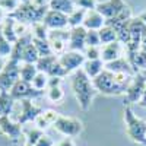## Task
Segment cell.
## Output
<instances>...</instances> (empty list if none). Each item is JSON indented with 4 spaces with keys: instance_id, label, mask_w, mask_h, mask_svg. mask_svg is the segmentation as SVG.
I'll return each mask as SVG.
<instances>
[{
    "instance_id": "cell-4",
    "label": "cell",
    "mask_w": 146,
    "mask_h": 146,
    "mask_svg": "<svg viewBox=\"0 0 146 146\" xmlns=\"http://www.w3.org/2000/svg\"><path fill=\"white\" fill-rule=\"evenodd\" d=\"M94 86L96 89V92H100L102 95H108V96H117V95H123L126 94L129 86H123L114 80V75L108 70H102L95 79H92Z\"/></svg>"
},
{
    "instance_id": "cell-53",
    "label": "cell",
    "mask_w": 146,
    "mask_h": 146,
    "mask_svg": "<svg viewBox=\"0 0 146 146\" xmlns=\"http://www.w3.org/2000/svg\"><path fill=\"white\" fill-rule=\"evenodd\" d=\"M25 146H28V145H25Z\"/></svg>"
},
{
    "instance_id": "cell-14",
    "label": "cell",
    "mask_w": 146,
    "mask_h": 146,
    "mask_svg": "<svg viewBox=\"0 0 146 146\" xmlns=\"http://www.w3.org/2000/svg\"><path fill=\"white\" fill-rule=\"evenodd\" d=\"M42 23L50 29H69V18L66 13H62V12H57V10H51L48 9V12L45 13Z\"/></svg>"
},
{
    "instance_id": "cell-51",
    "label": "cell",
    "mask_w": 146,
    "mask_h": 146,
    "mask_svg": "<svg viewBox=\"0 0 146 146\" xmlns=\"http://www.w3.org/2000/svg\"><path fill=\"white\" fill-rule=\"evenodd\" d=\"M27 2H29V0H21V3H27Z\"/></svg>"
},
{
    "instance_id": "cell-47",
    "label": "cell",
    "mask_w": 146,
    "mask_h": 146,
    "mask_svg": "<svg viewBox=\"0 0 146 146\" xmlns=\"http://www.w3.org/2000/svg\"><path fill=\"white\" fill-rule=\"evenodd\" d=\"M139 105H140L142 108H145V110H146V88H145L143 95H142V98H140V101H139Z\"/></svg>"
},
{
    "instance_id": "cell-16",
    "label": "cell",
    "mask_w": 146,
    "mask_h": 146,
    "mask_svg": "<svg viewBox=\"0 0 146 146\" xmlns=\"http://www.w3.org/2000/svg\"><path fill=\"white\" fill-rule=\"evenodd\" d=\"M86 31L83 27H76V28H70V35H69V45L67 50L70 51H79L83 53L85 48H86Z\"/></svg>"
},
{
    "instance_id": "cell-32",
    "label": "cell",
    "mask_w": 146,
    "mask_h": 146,
    "mask_svg": "<svg viewBox=\"0 0 146 146\" xmlns=\"http://www.w3.org/2000/svg\"><path fill=\"white\" fill-rule=\"evenodd\" d=\"M44 135V131L41 129H38L36 126L29 127L28 130L23 131V136H25V145L28 146H35V143L40 140V137Z\"/></svg>"
},
{
    "instance_id": "cell-17",
    "label": "cell",
    "mask_w": 146,
    "mask_h": 146,
    "mask_svg": "<svg viewBox=\"0 0 146 146\" xmlns=\"http://www.w3.org/2000/svg\"><path fill=\"white\" fill-rule=\"evenodd\" d=\"M123 48H124V45L118 41L102 45L101 47V60L104 63H110V62H114V60L123 57V54H121Z\"/></svg>"
},
{
    "instance_id": "cell-12",
    "label": "cell",
    "mask_w": 146,
    "mask_h": 146,
    "mask_svg": "<svg viewBox=\"0 0 146 146\" xmlns=\"http://www.w3.org/2000/svg\"><path fill=\"white\" fill-rule=\"evenodd\" d=\"M0 131L10 140V142H19L21 137L23 136L22 126L18 121H13L10 118V115H2L0 117Z\"/></svg>"
},
{
    "instance_id": "cell-43",
    "label": "cell",
    "mask_w": 146,
    "mask_h": 146,
    "mask_svg": "<svg viewBox=\"0 0 146 146\" xmlns=\"http://www.w3.org/2000/svg\"><path fill=\"white\" fill-rule=\"evenodd\" d=\"M54 145H56V143L53 142V139L48 136V135H45V133L40 137V140L35 143V146H54Z\"/></svg>"
},
{
    "instance_id": "cell-46",
    "label": "cell",
    "mask_w": 146,
    "mask_h": 146,
    "mask_svg": "<svg viewBox=\"0 0 146 146\" xmlns=\"http://www.w3.org/2000/svg\"><path fill=\"white\" fill-rule=\"evenodd\" d=\"M140 50H143V51L146 53V29H145V32H143V35H142V41H140Z\"/></svg>"
},
{
    "instance_id": "cell-41",
    "label": "cell",
    "mask_w": 146,
    "mask_h": 146,
    "mask_svg": "<svg viewBox=\"0 0 146 146\" xmlns=\"http://www.w3.org/2000/svg\"><path fill=\"white\" fill-rule=\"evenodd\" d=\"M83 56L86 60H98L101 58V47H86Z\"/></svg>"
},
{
    "instance_id": "cell-38",
    "label": "cell",
    "mask_w": 146,
    "mask_h": 146,
    "mask_svg": "<svg viewBox=\"0 0 146 146\" xmlns=\"http://www.w3.org/2000/svg\"><path fill=\"white\" fill-rule=\"evenodd\" d=\"M47 75H48V78H62V79H63V78L69 76V73H67V70L62 66V63L57 60V62L54 63V66L50 69V72H48Z\"/></svg>"
},
{
    "instance_id": "cell-44",
    "label": "cell",
    "mask_w": 146,
    "mask_h": 146,
    "mask_svg": "<svg viewBox=\"0 0 146 146\" xmlns=\"http://www.w3.org/2000/svg\"><path fill=\"white\" fill-rule=\"evenodd\" d=\"M29 2L35 6H40V7H44V6H48L50 0H29Z\"/></svg>"
},
{
    "instance_id": "cell-6",
    "label": "cell",
    "mask_w": 146,
    "mask_h": 146,
    "mask_svg": "<svg viewBox=\"0 0 146 146\" xmlns=\"http://www.w3.org/2000/svg\"><path fill=\"white\" fill-rule=\"evenodd\" d=\"M145 88H146V70H142L135 75V78H133L131 83L129 85V88L124 94V101H123L124 107L139 104Z\"/></svg>"
},
{
    "instance_id": "cell-8",
    "label": "cell",
    "mask_w": 146,
    "mask_h": 146,
    "mask_svg": "<svg viewBox=\"0 0 146 146\" xmlns=\"http://www.w3.org/2000/svg\"><path fill=\"white\" fill-rule=\"evenodd\" d=\"M53 127L64 137H76L83 130V124L79 118L66 117V115H60L57 121L53 124Z\"/></svg>"
},
{
    "instance_id": "cell-50",
    "label": "cell",
    "mask_w": 146,
    "mask_h": 146,
    "mask_svg": "<svg viewBox=\"0 0 146 146\" xmlns=\"http://www.w3.org/2000/svg\"><path fill=\"white\" fill-rule=\"evenodd\" d=\"M5 64H6V62H5V58H2L0 57V72L3 70V67H5Z\"/></svg>"
},
{
    "instance_id": "cell-3",
    "label": "cell",
    "mask_w": 146,
    "mask_h": 146,
    "mask_svg": "<svg viewBox=\"0 0 146 146\" xmlns=\"http://www.w3.org/2000/svg\"><path fill=\"white\" fill-rule=\"evenodd\" d=\"M47 12H48V6L40 7V6L32 5L31 2H27V3H21L19 7L13 12V13H10L7 16L18 21V22L34 25V23H36V22H42Z\"/></svg>"
},
{
    "instance_id": "cell-18",
    "label": "cell",
    "mask_w": 146,
    "mask_h": 146,
    "mask_svg": "<svg viewBox=\"0 0 146 146\" xmlns=\"http://www.w3.org/2000/svg\"><path fill=\"white\" fill-rule=\"evenodd\" d=\"M105 25V18L96 10H88L82 27L88 31H100Z\"/></svg>"
},
{
    "instance_id": "cell-19",
    "label": "cell",
    "mask_w": 146,
    "mask_h": 146,
    "mask_svg": "<svg viewBox=\"0 0 146 146\" xmlns=\"http://www.w3.org/2000/svg\"><path fill=\"white\" fill-rule=\"evenodd\" d=\"M104 69L108 70V72H113V73H127V75H136V72L133 70V67L129 63V60H127L126 56L114 60V62L105 63Z\"/></svg>"
},
{
    "instance_id": "cell-42",
    "label": "cell",
    "mask_w": 146,
    "mask_h": 146,
    "mask_svg": "<svg viewBox=\"0 0 146 146\" xmlns=\"http://www.w3.org/2000/svg\"><path fill=\"white\" fill-rule=\"evenodd\" d=\"M96 5H98V0H75V6L83 10H95Z\"/></svg>"
},
{
    "instance_id": "cell-45",
    "label": "cell",
    "mask_w": 146,
    "mask_h": 146,
    "mask_svg": "<svg viewBox=\"0 0 146 146\" xmlns=\"http://www.w3.org/2000/svg\"><path fill=\"white\" fill-rule=\"evenodd\" d=\"M60 146H75V143H73L72 137H64L62 142H60Z\"/></svg>"
},
{
    "instance_id": "cell-31",
    "label": "cell",
    "mask_w": 146,
    "mask_h": 146,
    "mask_svg": "<svg viewBox=\"0 0 146 146\" xmlns=\"http://www.w3.org/2000/svg\"><path fill=\"white\" fill-rule=\"evenodd\" d=\"M58 60V57L57 56H54V54H51V56H45V57H40V60L35 63V66H36V69H38V72H42V73H47L50 72V69L54 66V63Z\"/></svg>"
},
{
    "instance_id": "cell-9",
    "label": "cell",
    "mask_w": 146,
    "mask_h": 146,
    "mask_svg": "<svg viewBox=\"0 0 146 146\" xmlns=\"http://www.w3.org/2000/svg\"><path fill=\"white\" fill-rule=\"evenodd\" d=\"M69 35H70V28L69 29H54V31L48 32V42H50L51 51L54 56L60 57L67 51Z\"/></svg>"
},
{
    "instance_id": "cell-33",
    "label": "cell",
    "mask_w": 146,
    "mask_h": 146,
    "mask_svg": "<svg viewBox=\"0 0 146 146\" xmlns=\"http://www.w3.org/2000/svg\"><path fill=\"white\" fill-rule=\"evenodd\" d=\"M85 15H86V10L76 7L75 10L72 12L70 15H67L69 18V28H76V27H82Z\"/></svg>"
},
{
    "instance_id": "cell-34",
    "label": "cell",
    "mask_w": 146,
    "mask_h": 146,
    "mask_svg": "<svg viewBox=\"0 0 146 146\" xmlns=\"http://www.w3.org/2000/svg\"><path fill=\"white\" fill-rule=\"evenodd\" d=\"M48 29L42 22H36L34 25H31V34H32V38L36 40H48Z\"/></svg>"
},
{
    "instance_id": "cell-10",
    "label": "cell",
    "mask_w": 146,
    "mask_h": 146,
    "mask_svg": "<svg viewBox=\"0 0 146 146\" xmlns=\"http://www.w3.org/2000/svg\"><path fill=\"white\" fill-rule=\"evenodd\" d=\"M10 95L13 96L15 101H22V100H35V98H40V96L44 95V92L36 91L32 86V83L19 79L13 85V88L10 89Z\"/></svg>"
},
{
    "instance_id": "cell-25",
    "label": "cell",
    "mask_w": 146,
    "mask_h": 146,
    "mask_svg": "<svg viewBox=\"0 0 146 146\" xmlns=\"http://www.w3.org/2000/svg\"><path fill=\"white\" fill-rule=\"evenodd\" d=\"M15 19H12L9 16H6V19L3 21L2 23V31H3V35L6 36V40L13 45L16 41H18V35L15 34Z\"/></svg>"
},
{
    "instance_id": "cell-22",
    "label": "cell",
    "mask_w": 146,
    "mask_h": 146,
    "mask_svg": "<svg viewBox=\"0 0 146 146\" xmlns=\"http://www.w3.org/2000/svg\"><path fill=\"white\" fill-rule=\"evenodd\" d=\"M104 66H105V63L101 58H98V60H86L82 69L91 79H95L104 70Z\"/></svg>"
},
{
    "instance_id": "cell-21",
    "label": "cell",
    "mask_w": 146,
    "mask_h": 146,
    "mask_svg": "<svg viewBox=\"0 0 146 146\" xmlns=\"http://www.w3.org/2000/svg\"><path fill=\"white\" fill-rule=\"evenodd\" d=\"M58 117H60V114L56 111V110H44V111L38 115V118L35 120V126L44 131L47 127L53 126Z\"/></svg>"
},
{
    "instance_id": "cell-20",
    "label": "cell",
    "mask_w": 146,
    "mask_h": 146,
    "mask_svg": "<svg viewBox=\"0 0 146 146\" xmlns=\"http://www.w3.org/2000/svg\"><path fill=\"white\" fill-rule=\"evenodd\" d=\"M131 18H133V15H131V9L127 6L123 12H120L117 16H114V18H111V19H107V21H105V25L111 27V28L118 34V31L123 28Z\"/></svg>"
},
{
    "instance_id": "cell-29",
    "label": "cell",
    "mask_w": 146,
    "mask_h": 146,
    "mask_svg": "<svg viewBox=\"0 0 146 146\" xmlns=\"http://www.w3.org/2000/svg\"><path fill=\"white\" fill-rule=\"evenodd\" d=\"M36 73H38V69H36L35 64H32V63H21L19 76H21L22 80L31 83L34 80V78L36 76Z\"/></svg>"
},
{
    "instance_id": "cell-35",
    "label": "cell",
    "mask_w": 146,
    "mask_h": 146,
    "mask_svg": "<svg viewBox=\"0 0 146 146\" xmlns=\"http://www.w3.org/2000/svg\"><path fill=\"white\" fill-rule=\"evenodd\" d=\"M32 42H34L35 48L38 50L40 57H45V56H51L53 54L48 40H36V38H32Z\"/></svg>"
},
{
    "instance_id": "cell-52",
    "label": "cell",
    "mask_w": 146,
    "mask_h": 146,
    "mask_svg": "<svg viewBox=\"0 0 146 146\" xmlns=\"http://www.w3.org/2000/svg\"><path fill=\"white\" fill-rule=\"evenodd\" d=\"M54 146H60V143H57V145H54Z\"/></svg>"
},
{
    "instance_id": "cell-27",
    "label": "cell",
    "mask_w": 146,
    "mask_h": 146,
    "mask_svg": "<svg viewBox=\"0 0 146 146\" xmlns=\"http://www.w3.org/2000/svg\"><path fill=\"white\" fill-rule=\"evenodd\" d=\"M45 96H47V100L50 102L60 104L64 100V91L62 88V85H57V86H48L45 89Z\"/></svg>"
},
{
    "instance_id": "cell-30",
    "label": "cell",
    "mask_w": 146,
    "mask_h": 146,
    "mask_svg": "<svg viewBox=\"0 0 146 146\" xmlns=\"http://www.w3.org/2000/svg\"><path fill=\"white\" fill-rule=\"evenodd\" d=\"M129 63L131 64L133 70H135L136 73L142 72V70H146V53L143 50H139L135 56L129 60Z\"/></svg>"
},
{
    "instance_id": "cell-28",
    "label": "cell",
    "mask_w": 146,
    "mask_h": 146,
    "mask_svg": "<svg viewBox=\"0 0 146 146\" xmlns=\"http://www.w3.org/2000/svg\"><path fill=\"white\" fill-rule=\"evenodd\" d=\"M98 34H100V40H101V47L118 41L117 32H115L111 27H108V25H104V27L98 31Z\"/></svg>"
},
{
    "instance_id": "cell-26",
    "label": "cell",
    "mask_w": 146,
    "mask_h": 146,
    "mask_svg": "<svg viewBox=\"0 0 146 146\" xmlns=\"http://www.w3.org/2000/svg\"><path fill=\"white\" fill-rule=\"evenodd\" d=\"M38 60H40V53L35 48L34 42L31 41L25 48H23L22 56H21V63H32V64H35Z\"/></svg>"
},
{
    "instance_id": "cell-2",
    "label": "cell",
    "mask_w": 146,
    "mask_h": 146,
    "mask_svg": "<svg viewBox=\"0 0 146 146\" xmlns=\"http://www.w3.org/2000/svg\"><path fill=\"white\" fill-rule=\"evenodd\" d=\"M124 124H126V133L135 143L146 145V121L139 118L131 107L124 108Z\"/></svg>"
},
{
    "instance_id": "cell-5",
    "label": "cell",
    "mask_w": 146,
    "mask_h": 146,
    "mask_svg": "<svg viewBox=\"0 0 146 146\" xmlns=\"http://www.w3.org/2000/svg\"><path fill=\"white\" fill-rule=\"evenodd\" d=\"M145 29H146V25L139 16L131 18V21H130V42L124 47V56L127 57V60H130L140 50V41H142V35H143Z\"/></svg>"
},
{
    "instance_id": "cell-40",
    "label": "cell",
    "mask_w": 146,
    "mask_h": 146,
    "mask_svg": "<svg viewBox=\"0 0 146 146\" xmlns=\"http://www.w3.org/2000/svg\"><path fill=\"white\" fill-rule=\"evenodd\" d=\"M21 0H0V7H2L7 15L13 13V12L19 7Z\"/></svg>"
},
{
    "instance_id": "cell-13",
    "label": "cell",
    "mask_w": 146,
    "mask_h": 146,
    "mask_svg": "<svg viewBox=\"0 0 146 146\" xmlns=\"http://www.w3.org/2000/svg\"><path fill=\"white\" fill-rule=\"evenodd\" d=\"M58 62L62 63V66L67 70L69 76H70L73 72H76V70H79V69L83 67L85 62H86V58H85L83 53L67 50L64 54H62V56L58 57Z\"/></svg>"
},
{
    "instance_id": "cell-48",
    "label": "cell",
    "mask_w": 146,
    "mask_h": 146,
    "mask_svg": "<svg viewBox=\"0 0 146 146\" xmlns=\"http://www.w3.org/2000/svg\"><path fill=\"white\" fill-rule=\"evenodd\" d=\"M6 16H7V15H6V12H5L2 7H0V25L3 23V21L6 19Z\"/></svg>"
},
{
    "instance_id": "cell-36",
    "label": "cell",
    "mask_w": 146,
    "mask_h": 146,
    "mask_svg": "<svg viewBox=\"0 0 146 146\" xmlns=\"http://www.w3.org/2000/svg\"><path fill=\"white\" fill-rule=\"evenodd\" d=\"M48 79H50V78H48V75H45V73H42V72H38L31 83H32V86L36 91L44 92L47 89V86H48Z\"/></svg>"
},
{
    "instance_id": "cell-37",
    "label": "cell",
    "mask_w": 146,
    "mask_h": 146,
    "mask_svg": "<svg viewBox=\"0 0 146 146\" xmlns=\"http://www.w3.org/2000/svg\"><path fill=\"white\" fill-rule=\"evenodd\" d=\"M12 47H13V45L6 40V36L3 35V31H2V25H0V57H2V58L10 57Z\"/></svg>"
},
{
    "instance_id": "cell-1",
    "label": "cell",
    "mask_w": 146,
    "mask_h": 146,
    "mask_svg": "<svg viewBox=\"0 0 146 146\" xmlns=\"http://www.w3.org/2000/svg\"><path fill=\"white\" fill-rule=\"evenodd\" d=\"M70 86L80 110L88 111L96 95V89L94 86L92 79L83 72V69H79L70 75Z\"/></svg>"
},
{
    "instance_id": "cell-15",
    "label": "cell",
    "mask_w": 146,
    "mask_h": 146,
    "mask_svg": "<svg viewBox=\"0 0 146 146\" xmlns=\"http://www.w3.org/2000/svg\"><path fill=\"white\" fill-rule=\"evenodd\" d=\"M126 7H127V5L124 3V0H105V2H98L95 10L100 12L107 21V19H111V18L117 16Z\"/></svg>"
},
{
    "instance_id": "cell-7",
    "label": "cell",
    "mask_w": 146,
    "mask_h": 146,
    "mask_svg": "<svg viewBox=\"0 0 146 146\" xmlns=\"http://www.w3.org/2000/svg\"><path fill=\"white\" fill-rule=\"evenodd\" d=\"M19 70H21V63L16 62V60L9 58L3 67V70L0 72V91L10 92L13 85L21 79Z\"/></svg>"
},
{
    "instance_id": "cell-23",
    "label": "cell",
    "mask_w": 146,
    "mask_h": 146,
    "mask_svg": "<svg viewBox=\"0 0 146 146\" xmlns=\"http://www.w3.org/2000/svg\"><path fill=\"white\" fill-rule=\"evenodd\" d=\"M48 9L62 12V13H66V15H70L72 12L76 9V6H75V0H50Z\"/></svg>"
},
{
    "instance_id": "cell-11",
    "label": "cell",
    "mask_w": 146,
    "mask_h": 146,
    "mask_svg": "<svg viewBox=\"0 0 146 146\" xmlns=\"http://www.w3.org/2000/svg\"><path fill=\"white\" fill-rule=\"evenodd\" d=\"M19 104H21V113H19L16 121L21 126L27 124V123H35L38 115L44 111L41 107L35 105L32 102V100H22V101H19Z\"/></svg>"
},
{
    "instance_id": "cell-49",
    "label": "cell",
    "mask_w": 146,
    "mask_h": 146,
    "mask_svg": "<svg viewBox=\"0 0 146 146\" xmlns=\"http://www.w3.org/2000/svg\"><path fill=\"white\" fill-rule=\"evenodd\" d=\"M139 18H140V19L143 21V23H145V25H146V9H145V10L142 12V13L139 15Z\"/></svg>"
},
{
    "instance_id": "cell-39",
    "label": "cell",
    "mask_w": 146,
    "mask_h": 146,
    "mask_svg": "<svg viewBox=\"0 0 146 146\" xmlns=\"http://www.w3.org/2000/svg\"><path fill=\"white\" fill-rule=\"evenodd\" d=\"M86 47H101V40L98 31H86V38H85Z\"/></svg>"
},
{
    "instance_id": "cell-24",
    "label": "cell",
    "mask_w": 146,
    "mask_h": 146,
    "mask_svg": "<svg viewBox=\"0 0 146 146\" xmlns=\"http://www.w3.org/2000/svg\"><path fill=\"white\" fill-rule=\"evenodd\" d=\"M15 100L10 95V92L0 91V117L2 115H10L13 111Z\"/></svg>"
}]
</instances>
